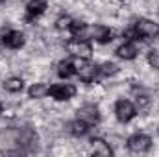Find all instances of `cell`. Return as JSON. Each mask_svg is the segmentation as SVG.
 <instances>
[{
  "label": "cell",
  "mask_w": 159,
  "mask_h": 157,
  "mask_svg": "<svg viewBox=\"0 0 159 157\" xmlns=\"http://www.w3.org/2000/svg\"><path fill=\"white\" fill-rule=\"evenodd\" d=\"M2 43H4V46H7V48H11V50H19V48L24 46L26 35H24L22 32H19V30H11V32H7V34L2 37Z\"/></svg>",
  "instance_id": "9c48e42d"
},
{
  "label": "cell",
  "mask_w": 159,
  "mask_h": 157,
  "mask_svg": "<svg viewBox=\"0 0 159 157\" xmlns=\"http://www.w3.org/2000/svg\"><path fill=\"white\" fill-rule=\"evenodd\" d=\"M91 39H94L100 44H106V43L113 41V32L104 24H96V26L91 28Z\"/></svg>",
  "instance_id": "30bf717a"
},
{
  "label": "cell",
  "mask_w": 159,
  "mask_h": 157,
  "mask_svg": "<svg viewBox=\"0 0 159 157\" xmlns=\"http://www.w3.org/2000/svg\"><path fill=\"white\" fill-rule=\"evenodd\" d=\"M89 124H85L83 120H80V118H76V120H72L70 124H69V131L74 135V137H83V135H87L89 133Z\"/></svg>",
  "instance_id": "ac0fdd59"
},
{
  "label": "cell",
  "mask_w": 159,
  "mask_h": 157,
  "mask_svg": "<svg viewBox=\"0 0 159 157\" xmlns=\"http://www.w3.org/2000/svg\"><path fill=\"white\" fill-rule=\"evenodd\" d=\"M91 146H93V152H94L96 155H102V157L113 155V150H111L109 142H106V141L100 139V137H93V139H91Z\"/></svg>",
  "instance_id": "5bb4252c"
},
{
  "label": "cell",
  "mask_w": 159,
  "mask_h": 157,
  "mask_svg": "<svg viewBox=\"0 0 159 157\" xmlns=\"http://www.w3.org/2000/svg\"><path fill=\"white\" fill-rule=\"evenodd\" d=\"M119 65L117 63H111V61H106V63H102L100 67H98V72H100V76L102 78H111V76H115V74H119Z\"/></svg>",
  "instance_id": "d6986e66"
},
{
  "label": "cell",
  "mask_w": 159,
  "mask_h": 157,
  "mask_svg": "<svg viewBox=\"0 0 159 157\" xmlns=\"http://www.w3.org/2000/svg\"><path fill=\"white\" fill-rule=\"evenodd\" d=\"M135 115H137V107H135L133 102L120 98L119 102L115 104V117H117L119 122L126 124V122H129L131 118L135 117Z\"/></svg>",
  "instance_id": "5b68a950"
},
{
  "label": "cell",
  "mask_w": 159,
  "mask_h": 157,
  "mask_svg": "<svg viewBox=\"0 0 159 157\" xmlns=\"http://www.w3.org/2000/svg\"><path fill=\"white\" fill-rule=\"evenodd\" d=\"M39 137L32 128H22L19 129V148L20 150H32L37 144Z\"/></svg>",
  "instance_id": "ba28073f"
},
{
  "label": "cell",
  "mask_w": 159,
  "mask_h": 157,
  "mask_svg": "<svg viewBox=\"0 0 159 157\" xmlns=\"http://www.w3.org/2000/svg\"><path fill=\"white\" fill-rule=\"evenodd\" d=\"M128 150L131 154H146L152 148V139L144 133H135L128 139Z\"/></svg>",
  "instance_id": "277c9868"
},
{
  "label": "cell",
  "mask_w": 159,
  "mask_h": 157,
  "mask_svg": "<svg viewBox=\"0 0 159 157\" xmlns=\"http://www.w3.org/2000/svg\"><path fill=\"white\" fill-rule=\"evenodd\" d=\"M148 105H150V98L146 94L137 96V107H148Z\"/></svg>",
  "instance_id": "603a6c76"
},
{
  "label": "cell",
  "mask_w": 159,
  "mask_h": 157,
  "mask_svg": "<svg viewBox=\"0 0 159 157\" xmlns=\"http://www.w3.org/2000/svg\"><path fill=\"white\" fill-rule=\"evenodd\" d=\"M76 118L83 120V122L89 124V126H96V124L100 122V111H98V107H96L94 104H85V105H81L78 109Z\"/></svg>",
  "instance_id": "52a82bcc"
},
{
  "label": "cell",
  "mask_w": 159,
  "mask_h": 157,
  "mask_svg": "<svg viewBox=\"0 0 159 157\" xmlns=\"http://www.w3.org/2000/svg\"><path fill=\"white\" fill-rule=\"evenodd\" d=\"M74 74H76V67H74L72 61H59V65H57V76L59 78L69 79Z\"/></svg>",
  "instance_id": "e0dca14e"
},
{
  "label": "cell",
  "mask_w": 159,
  "mask_h": 157,
  "mask_svg": "<svg viewBox=\"0 0 159 157\" xmlns=\"http://www.w3.org/2000/svg\"><path fill=\"white\" fill-rule=\"evenodd\" d=\"M28 96L34 98V100H41L44 96H48V85L43 83V81H37V83H32V87L28 89Z\"/></svg>",
  "instance_id": "9a60e30c"
},
{
  "label": "cell",
  "mask_w": 159,
  "mask_h": 157,
  "mask_svg": "<svg viewBox=\"0 0 159 157\" xmlns=\"http://www.w3.org/2000/svg\"><path fill=\"white\" fill-rule=\"evenodd\" d=\"M133 32L137 37H144V39H154L159 35V24L150 20V19H139L133 24Z\"/></svg>",
  "instance_id": "3957f363"
},
{
  "label": "cell",
  "mask_w": 159,
  "mask_h": 157,
  "mask_svg": "<svg viewBox=\"0 0 159 157\" xmlns=\"http://www.w3.org/2000/svg\"><path fill=\"white\" fill-rule=\"evenodd\" d=\"M19 148V129H6L0 133V152L9 154Z\"/></svg>",
  "instance_id": "8992f818"
},
{
  "label": "cell",
  "mask_w": 159,
  "mask_h": 157,
  "mask_svg": "<svg viewBox=\"0 0 159 157\" xmlns=\"http://www.w3.org/2000/svg\"><path fill=\"white\" fill-rule=\"evenodd\" d=\"M2 113H4V109H2V104H0V115H2Z\"/></svg>",
  "instance_id": "cb8c5ba5"
},
{
  "label": "cell",
  "mask_w": 159,
  "mask_h": 157,
  "mask_svg": "<svg viewBox=\"0 0 159 157\" xmlns=\"http://www.w3.org/2000/svg\"><path fill=\"white\" fill-rule=\"evenodd\" d=\"M70 22H72V19H70V17H67V15H61V17L56 20V28H57L59 32H63V30H69Z\"/></svg>",
  "instance_id": "ffe728a7"
},
{
  "label": "cell",
  "mask_w": 159,
  "mask_h": 157,
  "mask_svg": "<svg viewBox=\"0 0 159 157\" xmlns=\"http://www.w3.org/2000/svg\"><path fill=\"white\" fill-rule=\"evenodd\" d=\"M67 52L72 54L74 57H81V59H91L93 57V46L89 41H83V39H70L67 44H65Z\"/></svg>",
  "instance_id": "7a4b0ae2"
},
{
  "label": "cell",
  "mask_w": 159,
  "mask_h": 157,
  "mask_svg": "<svg viewBox=\"0 0 159 157\" xmlns=\"http://www.w3.org/2000/svg\"><path fill=\"white\" fill-rule=\"evenodd\" d=\"M76 76H78L80 81H83V83H93L94 79L100 76V72H98V67H96V65L85 63L83 67H80V69H78Z\"/></svg>",
  "instance_id": "8fae6325"
},
{
  "label": "cell",
  "mask_w": 159,
  "mask_h": 157,
  "mask_svg": "<svg viewBox=\"0 0 159 157\" xmlns=\"http://www.w3.org/2000/svg\"><path fill=\"white\" fill-rule=\"evenodd\" d=\"M46 7H48L46 0H30V2L26 4V15H28V20H34V19L41 17V15L46 11Z\"/></svg>",
  "instance_id": "4fadbf2b"
},
{
  "label": "cell",
  "mask_w": 159,
  "mask_h": 157,
  "mask_svg": "<svg viewBox=\"0 0 159 157\" xmlns=\"http://www.w3.org/2000/svg\"><path fill=\"white\" fill-rule=\"evenodd\" d=\"M85 28H87V24H85L83 20H78V19H76V20H72V22H70V26H69V30H70L74 35H80Z\"/></svg>",
  "instance_id": "44dd1931"
},
{
  "label": "cell",
  "mask_w": 159,
  "mask_h": 157,
  "mask_svg": "<svg viewBox=\"0 0 159 157\" xmlns=\"http://www.w3.org/2000/svg\"><path fill=\"white\" fill-rule=\"evenodd\" d=\"M76 92H78V89L72 83H54L48 87V94L57 102H67V100L74 98Z\"/></svg>",
  "instance_id": "6da1fadb"
},
{
  "label": "cell",
  "mask_w": 159,
  "mask_h": 157,
  "mask_svg": "<svg viewBox=\"0 0 159 157\" xmlns=\"http://www.w3.org/2000/svg\"><path fill=\"white\" fill-rule=\"evenodd\" d=\"M148 65L152 69L159 70V50H150L148 52Z\"/></svg>",
  "instance_id": "7402d4cb"
},
{
  "label": "cell",
  "mask_w": 159,
  "mask_h": 157,
  "mask_svg": "<svg viewBox=\"0 0 159 157\" xmlns=\"http://www.w3.org/2000/svg\"><path fill=\"white\" fill-rule=\"evenodd\" d=\"M2 87L7 91V92H20L22 89H24V81L22 78H17V76H11V78L4 79V83H2Z\"/></svg>",
  "instance_id": "2e32d148"
},
{
  "label": "cell",
  "mask_w": 159,
  "mask_h": 157,
  "mask_svg": "<svg viewBox=\"0 0 159 157\" xmlns=\"http://www.w3.org/2000/svg\"><path fill=\"white\" fill-rule=\"evenodd\" d=\"M115 54L119 56L120 59H124V61H131V59H135V57L139 56V48H137L135 43L128 41V43H122V44H120Z\"/></svg>",
  "instance_id": "7c38bea8"
}]
</instances>
